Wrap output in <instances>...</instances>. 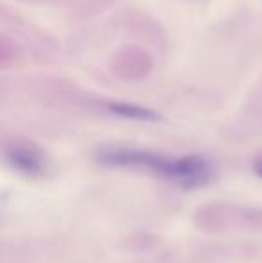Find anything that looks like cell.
I'll return each instance as SVG.
<instances>
[{
	"mask_svg": "<svg viewBox=\"0 0 262 263\" xmlns=\"http://www.w3.org/2000/svg\"><path fill=\"white\" fill-rule=\"evenodd\" d=\"M255 172L259 174V176L262 177V159H260V161H259V163H257V165H255Z\"/></svg>",
	"mask_w": 262,
	"mask_h": 263,
	"instance_id": "obj_4",
	"label": "cell"
},
{
	"mask_svg": "<svg viewBox=\"0 0 262 263\" xmlns=\"http://www.w3.org/2000/svg\"><path fill=\"white\" fill-rule=\"evenodd\" d=\"M169 179L187 190L203 188L214 179V168L206 158L189 154V156L172 159Z\"/></svg>",
	"mask_w": 262,
	"mask_h": 263,
	"instance_id": "obj_1",
	"label": "cell"
},
{
	"mask_svg": "<svg viewBox=\"0 0 262 263\" xmlns=\"http://www.w3.org/2000/svg\"><path fill=\"white\" fill-rule=\"evenodd\" d=\"M7 163L16 172L24 174L25 177H42L49 170V161L45 154L32 143L14 142L6 149Z\"/></svg>",
	"mask_w": 262,
	"mask_h": 263,
	"instance_id": "obj_2",
	"label": "cell"
},
{
	"mask_svg": "<svg viewBox=\"0 0 262 263\" xmlns=\"http://www.w3.org/2000/svg\"><path fill=\"white\" fill-rule=\"evenodd\" d=\"M108 109L113 115H119L123 118H131V120L138 122H158L160 115L156 111L149 109V107L136 106V104H128V102H112L108 104Z\"/></svg>",
	"mask_w": 262,
	"mask_h": 263,
	"instance_id": "obj_3",
	"label": "cell"
}]
</instances>
